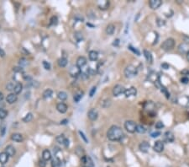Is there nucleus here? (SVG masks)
<instances>
[{"label":"nucleus","instance_id":"nucleus-1","mask_svg":"<svg viewBox=\"0 0 189 167\" xmlns=\"http://www.w3.org/2000/svg\"><path fill=\"white\" fill-rule=\"evenodd\" d=\"M124 132L118 126H112L107 132V137L111 141H120L124 138Z\"/></svg>","mask_w":189,"mask_h":167},{"label":"nucleus","instance_id":"nucleus-2","mask_svg":"<svg viewBox=\"0 0 189 167\" xmlns=\"http://www.w3.org/2000/svg\"><path fill=\"white\" fill-rule=\"evenodd\" d=\"M138 73V71H137V69L133 65H129L125 68L124 69V75L126 78H134L137 75Z\"/></svg>","mask_w":189,"mask_h":167},{"label":"nucleus","instance_id":"nucleus-3","mask_svg":"<svg viewBox=\"0 0 189 167\" xmlns=\"http://www.w3.org/2000/svg\"><path fill=\"white\" fill-rule=\"evenodd\" d=\"M175 47V41L172 38H168L163 42L161 44V48L166 51H169L172 50Z\"/></svg>","mask_w":189,"mask_h":167},{"label":"nucleus","instance_id":"nucleus-4","mask_svg":"<svg viewBox=\"0 0 189 167\" xmlns=\"http://www.w3.org/2000/svg\"><path fill=\"white\" fill-rule=\"evenodd\" d=\"M136 127L137 125L134 121L129 120L124 122V128L126 129L127 132H129L130 133H134L136 131Z\"/></svg>","mask_w":189,"mask_h":167},{"label":"nucleus","instance_id":"nucleus-5","mask_svg":"<svg viewBox=\"0 0 189 167\" xmlns=\"http://www.w3.org/2000/svg\"><path fill=\"white\" fill-rule=\"evenodd\" d=\"M163 140L164 142H166V143H172V142L175 140V137H174V134L171 131H167L165 133H164L163 135Z\"/></svg>","mask_w":189,"mask_h":167},{"label":"nucleus","instance_id":"nucleus-6","mask_svg":"<svg viewBox=\"0 0 189 167\" xmlns=\"http://www.w3.org/2000/svg\"><path fill=\"white\" fill-rule=\"evenodd\" d=\"M125 91V89L124 86H122L121 84H117L114 87L113 89V94H114V96H119L121 94L124 93Z\"/></svg>","mask_w":189,"mask_h":167},{"label":"nucleus","instance_id":"nucleus-7","mask_svg":"<svg viewBox=\"0 0 189 167\" xmlns=\"http://www.w3.org/2000/svg\"><path fill=\"white\" fill-rule=\"evenodd\" d=\"M153 149L154 151L157 152V153H161L164 150V143L162 141H156L154 143L153 146Z\"/></svg>","mask_w":189,"mask_h":167},{"label":"nucleus","instance_id":"nucleus-8","mask_svg":"<svg viewBox=\"0 0 189 167\" xmlns=\"http://www.w3.org/2000/svg\"><path fill=\"white\" fill-rule=\"evenodd\" d=\"M124 95L125 97H131V96H135L137 94V90L135 87H130L129 89H126L124 91Z\"/></svg>","mask_w":189,"mask_h":167},{"label":"nucleus","instance_id":"nucleus-9","mask_svg":"<svg viewBox=\"0 0 189 167\" xmlns=\"http://www.w3.org/2000/svg\"><path fill=\"white\" fill-rule=\"evenodd\" d=\"M162 4L161 0H151L149 2V5L151 9H157Z\"/></svg>","mask_w":189,"mask_h":167},{"label":"nucleus","instance_id":"nucleus-10","mask_svg":"<svg viewBox=\"0 0 189 167\" xmlns=\"http://www.w3.org/2000/svg\"><path fill=\"white\" fill-rule=\"evenodd\" d=\"M81 69L77 65L71 67V69H70V74H71V77H77L78 75H81Z\"/></svg>","mask_w":189,"mask_h":167},{"label":"nucleus","instance_id":"nucleus-11","mask_svg":"<svg viewBox=\"0 0 189 167\" xmlns=\"http://www.w3.org/2000/svg\"><path fill=\"white\" fill-rule=\"evenodd\" d=\"M87 117H88V118H89L91 121L97 120V118H98V111L95 110V109H91V110H90L87 112Z\"/></svg>","mask_w":189,"mask_h":167},{"label":"nucleus","instance_id":"nucleus-12","mask_svg":"<svg viewBox=\"0 0 189 167\" xmlns=\"http://www.w3.org/2000/svg\"><path fill=\"white\" fill-rule=\"evenodd\" d=\"M139 148L141 152H143V153H147V152L149 151V148H150V143L146 141L141 142L139 145Z\"/></svg>","mask_w":189,"mask_h":167},{"label":"nucleus","instance_id":"nucleus-13","mask_svg":"<svg viewBox=\"0 0 189 167\" xmlns=\"http://www.w3.org/2000/svg\"><path fill=\"white\" fill-rule=\"evenodd\" d=\"M17 100H18L17 95L14 94V93H11V94L8 95L7 97H6V101L9 104H13V103L17 101Z\"/></svg>","mask_w":189,"mask_h":167},{"label":"nucleus","instance_id":"nucleus-14","mask_svg":"<svg viewBox=\"0 0 189 167\" xmlns=\"http://www.w3.org/2000/svg\"><path fill=\"white\" fill-rule=\"evenodd\" d=\"M5 153L9 156V157H13V156L15 155L16 150L14 148V146L12 145H8L7 147L5 148Z\"/></svg>","mask_w":189,"mask_h":167},{"label":"nucleus","instance_id":"nucleus-15","mask_svg":"<svg viewBox=\"0 0 189 167\" xmlns=\"http://www.w3.org/2000/svg\"><path fill=\"white\" fill-rule=\"evenodd\" d=\"M56 109L59 112L61 113H66L67 111V106L63 102H60L56 105Z\"/></svg>","mask_w":189,"mask_h":167},{"label":"nucleus","instance_id":"nucleus-16","mask_svg":"<svg viewBox=\"0 0 189 167\" xmlns=\"http://www.w3.org/2000/svg\"><path fill=\"white\" fill-rule=\"evenodd\" d=\"M87 64V58L85 57H79L77 60L76 65L78 68H83V66H85Z\"/></svg>","mask_w":189,"mask_h":167},{"label":"nucleus","instance_id":"nucleus-17","mask_svg":"<svg viewBox=\"0 0 189 167\" xmlns=\"http://www.w3.org/2000/svg\"><path fill=\"white\" fill-rule=\"evenodd\" d=\"M11 139L13 141L17 142V143H20V142H22L24 140V138L20 133H13L11 135Z\"/></svg>","mask_w":189,"mask_h":167},{"label":"nucleus","instance_id":"nucleus-18","mask_svg":"<svg viewBox=\"0 0 189 167\" xmlns=\"http://www.w3.org/2000/svg\"><path fill=\"white\" fill-rule=\"evenodd\" d=\"M9 156L5 152L0 153V163H1L2 165H5L6 163L9 161Z\"/></svg>","mask_w":189,"mask_h":167},{"label":"nucleus","instance_id":"nucleus-19","mask_svg":"<svg viewBox=\"0 0 189 167\" xmlns=\"http://www.w3.org/2000/svg\"><path fill=\"white\" fill-rule=\"evenodd\" d=\"M144 56H145V59H146V61L148 62V63H152L153 57H152V55H151V51H149L147 50H144Z\"/></svg>","mask_w":189,"mask_h":167},{"label":"nucleus","instance_id":"nucleus-20","mask_svg":"<svg viewBox=\"0 0 189 167\" xmlns=\"http://www.w3.org/2000/svg\"><path fill=\"white\" fill-rule=\"evenodd\" d=\"M98 5L99 7V9H107L109 6V2L107 1V0H104V1H100L98 3Z\"/></svg>","mask_w":189,"mask_h":167},{"label":"nucleus","instance_id":"nucleus-21","mask_svg":"<svg viewBox=\"0 0 189 167\" xmlns=\"http://www.w3.org/2000/svg\"><path fill=\"white\" fill-rule=\"evenodd\" d=\"M42 158L44 160H46V161H47V160H50L51 159V153L50 150L48 149H45L44 151H43L42 153Z\"/></svg>","mask_w":189,"mask_h":167},{"label":"nucleus","instance_id":"nucleus-22","mask_svg":"<svg viewBox=\"0 0 189 167\" xmlns=\"http://www.w3.org/2000/svg\"><path fill=\"white\" fill-rule=\"evenodd\" d=\"M88 57H89V59L91 61H97L98 58V51H91L88 54Z\"/></svg>","mask_w":189,"mask_h":167},{"label":"nucleus","instance_id":"nucleus-23","mask_svg":"<svg viewBox=\"0 0 189 167\" xmlns=\"http://www.w3.org/2000/svg\"><path fill=\"white\" fill-rule=\"evenodd\" d=\"M114 30H115V26H114L113 24H108V25H107V27H106V33L108 35H109V36L113 35L114 33Z\"/></svg>","mask_w":189,"mask_h":167},{"label":"nucleus","instance_id":"nucleus-24","mask_svg":"<svg viewBox=\"0 0 189 167\" xmlns=\"http://www.w3.org/2000/svg\"><path fill=\"white\" fill-rule=\"evenodd\" d=\"M22 90H23V85H22V84L17 83L15 84V86H14V94H16V95L19 94V93L22 91Z\"/></svg>","mask_w":189,"mask_h":167},{"label":"nucleus","instance_id":"nucleus-25","mask_svg":"<svg viewBox=\"0 0 189 167\" xmlns=\"http://www.w3.org/2000/svg\"><path fill=\"white\" fill-rule=\"evenodd\" d=\"M52 94H53L52 90H51V89H47V90H46L44 92H43V97L45 99H48V98L51 97Z\"/></svg>","mask_w":189,"mask_h":167},{"label":"nucleus","instance_id":"nucleus-26","mask_svg":"<svg viewBox=\"0 0 189 167\" xmlns=\"http://www.w3.org/2000/svg\"><path fill=\"white\" fill-rule=\"evenodd\" d=\"M83 92L79 91V92L76 93V94L74 95L73 99H74V100H75L76 102H79L80 100L83 98Z\"/></svg>","mask_w":189,"mask_h":167},{"label":"nucleus","instance_id":"nucleus-27","mask_svg":"<svg viewBox=\"0 0 189 167\" xmlns=\"http://www.w3.org/2000/svg\"><path fill=\"white\" fill-rule=\"evenodd\" d=\"M57 63H58V65L60 66V67L64 68L67 64V59L65 58V57H61V58L58 59V62H57Z\"/></svg>","mask_w":189,"mask_h":167},{"label":"nucleus","instance_id":"nucleus-28","mask_svg":"<svg viewBox=\"0 0 189 167\" xmlns=\"http://www.w3.org/2000/svg\"><path fill=\"white\" fill-rule=\"evenodd\" d=\"M61 166V160L58 158H55L51 160V167H60Z\"/></svg>","mask_w":189,"mask_h":167},{"label":"nucleus","instance_id":"nucleus-29","mask_svg":"<svg viewBox=\"0 0 189 167\" xmlns=\"http://www.w3.org/2000/svg\"><path fill=\"white\" fill-rule=\"evenodd\" d=\"M57 97L61 100H66L67 99V94L64 91H60L57 95Z\"/></svg>","mask_w":189,"mask_h":167},{"label":"nucleus","instance_id":"nucleus-30","mask_svg":"<svg viewBox=\"0 0 189 167\" xmlns=\"http://www.w3.org/2000/svg\"><path fill=\"white\" fill-rule=\"evenodd\" d=\"M76 154H77V155L79 156V157H83V156H84V150L83 148L81 147V146H77V148H76Z\"/></svg>","mask_w":189,"mask_h":167},{"label":"nucleus","instance_id":"nucleus-31","mask_svg":"<svg viewBox=\"0 0 189 167\" xmlns=\"http://www.w3.org/2000/svg\"><path fill=\"white\" fill-rule=\"evenodd\" d=\"M136 132L139 133H145L146 132V128L142 125H137L136 127Z\"/></svg>","mask_w":189,"mask_h":167},{"label":"nucleus","instance_id":"nucleus-32","mask_svg":"<svg viewBox=\"0 0 189 167\" xmlns=\"http://www.w3.org/2000/svg\"><path fill=\"white\" fill-rule=\"evenodd\" d=\"M66 139H67V138H66L64 135H59L56 137V141L58 142L59 143H61V144H64Z\"/></svg>","mask_w":189,"mask_h":167},{"label":"nucleus","instance_id":"nucleus-33","mask_svg":"<svg viewBox=\"0 0 189 167\" xmlns=\"http://www.w3.org/2000/svg\"><path fill=\"white\" fill-rule=\"evenodd\" d=\"M32 119H33V115L31 113H28L23 118V121H24V122H29V121H30Z\"/></svg>","mask_w":189,"mask_h":167},{"label":"nucleus","instance_id":"nucleus-34","mask_svg":"<svg viewBox=\"0 0 189 167\" xmlns=\"http://www.w3.org/2000/svg\"><path fill=\"white\" fill-rule=\"evenodd\" d=\"M8 116L7 111L4 109H0V119H4Z\"/></svg>","mask_w":189,"mask_h":167},{"label":"nucleus","instance_id":"nucleus-35","mask_svg":"<svg viewBox=\"0 0 189 167\" xmlns=\"http://www.w3.org/2000/svg\"><path fill=\"white\" fill-rule=\"evenodd\" d=\"M86 165H87L88 167H94L93 161H92L91 157H89V156H87V163H86Z\"/></svg>","mask_w":189,"mask_h":167},{"label":"nucleus","instance_id":"nucleus-36","mask_svg":"<svg viewBox=\"0 0 189 167\" xmlns=\"http://www.w3.org/2000/svg\"><path fill=\"white\" fill-rule=\"evenodd\" d=\"M14 86H15V84L10 82V83H9L6 85V90H9V91H12V90H14Z\"/></svg>","mask_w":189,"mask_h":167},{"label":"nucleus","instance_id":"nucleus-37","mask_svg":"<svg viewBox=\"0 0 189 167\" xmlns=\"http://www.w3.org/2000/svg\"><path fill=\"white\" fill-rule=\"evenodd\" d=\"M57 22H58V20H57L56 16H52L51 19V25H55V24H56Z\"/></svg>","mask_w":189,"mask_h":167},{"label":"nucleus","instance_id":"nucleus-38","mask_svg":"<svg viewBox=\"0 0 189 167\" xmlns=\"http://www.w3.org/2000/svg\"><path fill=\"white\" fill-rule=\"evenodd\" d=\"M128 47H129V50H131V51H133V52H134V53H136V54L138 55V56H139V55H140V52H139V51L138 50H137L136 48H135V47H133L132 46H131V45H129V46Z\"/></svg>","mask_w":189,"mask_h":167},{"label":"nucleus","instance_id":"nucleus-39","mask_svg":"<svg viewBox=\"0 0 189 167\" xmlns=\"http://www.w3.org/2000/svg\"><path fill=\"white\" fill-rule=\"evenodd\" d=\"M164 127V124L162 121H157L155 123V128L156 129H162Z\"/></svg>","mask_w":189,"mask_h":167},{"label":"nucleus","instance_id":"nucleus-40","mask_svg":"<svg viewBox=\"0 0 189 167\" xmlns=\"http://www.w3.org/2000/svg\"><path fill=\"white\" fill-rule=\"evenodd\" d=\"M19 64L21 66H26L28 64V61L26 60L25 58H24V57H22V58L19 59Z\"/></svg>","mask_w":189,"mask_h":167},{"label":"nucleus","instance_id":"nucleus-41","mask_svg":"<svg viewBox=\"0 0 189 167\" xmlns=\"http://www.w3.org/2000/svg\"><path fill=\"white\" fill-rule=\"evenodd\" d=\"M96 90H97V88H96V86H93L91 90H90L89 91V96L90 97H92V96L94 95V94L96 93Z\"/></svg>","mask_w":189,"mask_h":167},{"label":"nucleus","instance_id":"nucleus-42","mask_svg":"<svg viewBox=\"0 0 189 167\" xmlns=\"http://www.w3.org/2000/svg\"><path fill=\"white\" fill-rule=\"evenodd\" d=\"M43 66L46 70H50L51 69V64L46 61H43Z\"/></svg>","mask_w":189,"mask_h":167},{"label":"nucleus","instance_id":"nucleus-43","mask_svg":"<svg viewBox=\"0 0 189 167\" xmlns=\"http://www.w3.org/2000/svg\"><path fill=\"white\" fill-rule=\"evenodd\" d=\"M160 135H161V132H159V131H155L151 133V136L152 138H157V137H159Z\"/></svg>","mask_w":189,"mask_h":167},{"label":"nucleus","instance_id":"nucleus-44","mask_svg":"<svg viewBox=\"0 0 189 167\" xmlns=\"http://www.w3.org/2000/svg\"><path fill=\"white\" fill-rule=\"evenodd\" d=\"M181 82H182V84H188L189 83V78L187 77V76H184V77H182V79H181Z\"/></svg>","mask_w":189,"mask_h":167},{"label":"nucleus","instance_id":"nucleus-45","mask_svg":"<svg viewBox=\"0 0 189 167\" xmlns=\"http://www.w3.org/2000/svg\"><path fill=\"white\" fill-rule=\"evenodd\" d=\"M79 134L81 135V137H82V138H83V139L84 140V142H85L86 143H88V140H87V138H86L85 134H84V133H83V132H82V131H79Z\"/></svg>","mask_w":189,"mask_h":167},{"label":"nucleus","instance_id":"nucleus-46","mask_svg":"<svg viewBox=\"0 0 189 167\" xmlns=\"http://www.w3.org/2000/svg\"><path fill=\"white\" fill-rule=\"evenodd\" d=\"M161 68L162 69H168L170 68V66H169V64H167L166 63H161Z\"/></svg>","mask_w":189,"mask_h":167},{"label":"nucleus","instance_id":"nucleus-47","mask_svg":"<svg viewBox=\"0 0 189 167\" xmlns=\"http://www.w3.org/2000/svg\"><path fill=\"white\" fill-rule=\"evenodd\" d=\"M39 166H40V167H46V160H40Z\"/></svg>","mask_w":189,"mask_h":167},{"label":"nucleus","instance_id":"nucleus-48","mask_svg":"<svg viewBox=\"0 0 189 167\" xmlns=\"http://www.w3.org/2000/svg\"><path fill=\"white\" fill-rule=\"evenodd\" d=\"M181 73L183 74V75H189V70L188 69H183L182 72H181Z\"/></svg>","mask_w":189,"mask_h":167},{"label":"nucleus","instance_id":"nucleus-49","mask_svg":"<svg viewBox=\"0 0 189 167\" xmlns=\"http://www.w3.org/2000/svg\"><path fill=\"white\" fill-rule=\"evenodd\" d=\"M14 72H22V71H23V69H22V68L15 67V68H14Z\"/></svg>","mask_w":189,"mask_h":167},{"label":"nucleus","instance_id":"nucleus-50","mask_svg":"<svg viewBox=\"0 0 189 167\" xmlns=\"http://www.w3.org/2000/svg\"><path fill=\"white\" fill-rule=\"evenodd\" d=\"M5 56V51L3 50L2 48H0V57H3Z\"/></svg>","mask_w":189,"mask_h":167},{"label":"nucleus","instance_id":"nucleus-51","mask_svg":"<svg viewBox=\"0 0 189 167\" xmlns=\"http://www.w3.org/2000/svg\"><path fill=\"white\" fill-rule=\"evenodd\" d=\"M4 132H5V127H2L1 132H0V133H1V136H3V134H4Z\"/></svg>","mask_w":189,"mask_h":167},{"label":"nucleus","instance_id":"nucleus-52","mask_svg":"<svg viewBox=\"0 0 189 167\" xmlns=\"http://www.w3.org/2000/svg\"><path fill=\"white\" fill-rule=\"evenodd\" d=\"M67 122H68V120H67V119H65V120H62V121H61V124L65 125V124H67Z\"/></svg>","mask_w":189,"mask_h":167},{"label":"nucleus","instance_id":"nucleus-53","mask_svg":"<svg viewBox=\"0 0 189 167\" xmlns=\"http://www.w3.org/2000/svg\"><path fill=\"white\" fill-rule=\"evenodd\" d=\"M3 99V93L0 92V101H1Z\"/></svg>","mask_w":189,"mask_h":167},{"label":"nucleus","instance_id":"nucleus-54","mask_svg":"<svg viewBox=\"0 0 189 167\" xmlns=\"http://www.w3.org/2000/svg\"><path fill=\"white\" fill-rule=\"evenodd\" d=\"M187 59H188V61L189 62V51L187 52Z\"/></svg>","mask_w":189,"mask_h":167},{"label":"nucleus","instance_id":"nucleus-55","mask_svg":"<svg viewBox=\"0 0 189 167\" xmlns=\"http://www.w3.org/2000/svg\"><path fill=\"white\" fill-rule=\"evenodd\" d=\"M87 167H88V166H87Z\"/></svg>","mask_w":189,"mask_h":167}]
</instances>
